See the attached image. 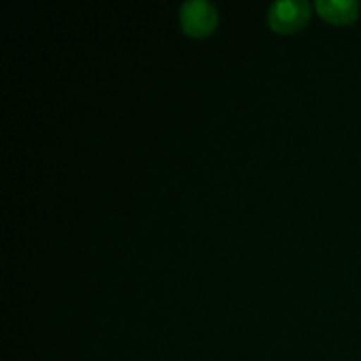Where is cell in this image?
<instances>
[{
  "mask_svg": "<svg viewBox=\"0 0 361 361\" xmlns=\"http://www.w3.org/2000/svg\"><path fill=\"white\" fill-rule=\"evenodd\" d=\"M309 4L305 0H277L268 9V21L279 32H291L305 23Z\"/></svg>",
  "mask_w": 361,
  "mask_h": 361,
  "instance_id": "7a4b0ae2",
  "label": "cell"
},
{
  "mask_svg": "<svg viewBox=\"0 0 361 361\" xmlns=\"http://www.w3.org/2000/svg\"><path fill=\"white\" fill-rule=\"evenodd\" d=\"M217 21L215 7L207 0H187L180 6V23L190 35H204Z\"/></svg>",
  "mask_w": 361,
  "mask_h": 361,
  "instance_id": "6da1fadb",
  "label": "cell"
},
{
  "mask_svg": "<svg viewBox=\"0 0 361 361\" xmlns=\"http://www.w3.org/2000/svg\"><path fill=\"white\" fill-rule=\"evenodd\" d=\"M317 11L323 18L334 23H344L356 16L358 6L353 0H317Z\"/></svg>",
  "mask_w": 361,
  "mask_h": 361,
  "instance_id": "3957f363",
  "label": "cell"
}]
</instances>
